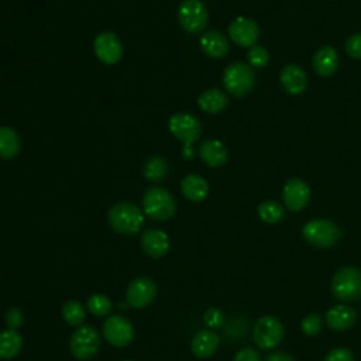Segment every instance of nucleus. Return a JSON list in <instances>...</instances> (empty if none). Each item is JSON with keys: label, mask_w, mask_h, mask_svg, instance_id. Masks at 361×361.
<instances>
[{"label": "nucleus", "mask_w": 361, "mask_h": 361, "mask_svg": "<svg viewBox=\"0 0 361 361\" xmlns=\"http://www.w3.org/2000/svg\"><path fill=\"white\" fill-rule=\"evenodd\" d=\"M326 323L331 330L344 331L354 326L357 314L348 305H334L326 312Z\"/></svg>", "instance_id": "nucleus-17"}, {"label": "nucleus", "mask_w": 361, "mask_h": 361, "mask_svg": "<svg viewBox=\"0 0 361 361\" xmlns=\"http://www.w3.org/2000/svg\"><path fill=\"white\" fill-rule=\"evenodd\" d=\"M142 209L152 220L165 221L175 214L176 204L171 192L159 186H152L142 196Z\"/></svg>", "instance_id": "nucleus-5"}, {"label": "nucleus", "mask_w": 361, "mask_h": 361, "mask_svg": "<svg viewBox=\"0 0 361 361\" xmlns=\"http://www.w3.org/2000/svg\"><path fill=\"white\" fill-rule=\"evenodd\" d=\"M247 59H248V65L250 66H252V68H264L269 62V54H268L267 48H264L261 45H254V47H251L248 49Z\"/></svg>", "instance_id": "nucleus-30"}, {"label": "nucleus", "mask_w": 361, "mask_h": 361, "mask_svg": "<svg viewBox=\"0 0 361 361\" xmlns=\"http://www.w3.org/2000/svg\"><path fill=\"white\" fill-rule=\"evenodd\" d=\"M61 314L69 326H80L86 317V310L80 302L68 300L62 305Z\"/></svg>", "instance_id": "nucleus-27"}, {"label": "nucleus", "mask_w": 361, "mask_h": 361, "mask_svg": "<svg viewBox=\"0 0 361 361\" xmlns=\"http://www.w3.org/2000/svg\"><path fill=\"white\" fill-rule=\"evenodd\" d=\"M228 35L234 44L251 48L259 38V27L254 20L240 16L228 25Z\"/></svg>", "instance_id": "nucleus-13"}, {"label": "nucleus", "mask_w": 361, "mask_h": 361, "mask_svg": "<svg viewBox=\"0 0 361 361\" xmlns=\"http://www.w3.org/2000/svg\"><path fill=\"white\" fill-rule=\"evenodd\" d=\"M340 56L338 52L333 47H322L319 48L312 59L313 69L320 76H330L338 69Z\"/></svg>", "instance_id": "nucleus-19"}, {"label": "nucleus", "mask_w": 361, "mask_h": 361, "mask_svg": "<svg viewBox=\"0 0 361 361\" xmlns=\"http://www.w3.org/2000/svg\"><path fill=\"white\" fill-rule=\"evenodd\" d=\"M21 140L17 131L11 127H0V158L10 159L18 155Z\"/></svg>", "instance_id": "nucleus-25"}, {"label": "nucleus", "mask_w": 361, "mask_h": 361, "mask_svg": "<svg viewBox=\"0 0 361 361\" xmlns=\"http://www.w3.org/2000/svg\"><path fill=\"white\" fill-rule=\"evenodd\" d=\"M100 347V336L93 326H79L69 340V350L78 360L92 358Z\"/></svg>", "instance_id": "nucleus-8"}, {"label": "nucleus", "mask_w": 361, "mask_h": 361, "mask_svg": "<svg viewBox=\"0 0 361 361\" xmlns=\"http://www.w3.org/2000/svg\"><path fill=\"white\" fill-rule=\"evenodd\" d=\"M279 80L283 89L293 96L303 93L307 86V76L305 71L296 63L285 65L279 72Z\"/></svg>", "instance_id": "nucleus-16"}, {"label": "nucleus", "mask_w": 361, "mask_h": 361, "mask_svg": "<svg viewBox=\"0 0 361 361\" xmlns=\"http://www.w3.org/2000/svg\"><path fill=\"white\" fill-rule=\"evenodd\" d=\"M197 104L203 111L209 114H217L227 107L228 97L220 89H209L199 96Z\"/></svg>", "instance_id": "nucleus-23"}, {"label": "nucleus", "mask_w": 361, "mask_h": 361, "mask_svg": "<svg viewBox=\"0 0 361 361\" xmlns=\"http://www.w3.org/2000/svg\"><path fill=\"white\" fill-rule=\"evenodd\" d=\"M233 361H261V358H259V354L255 350H252L250 347H245V348H241L234 355Z\"/></svg>", "instance_id": "nucleus-36"}, {"label": "nucleus", "mask_w": 361, "mask_h": 361, "mask_svg": "<svg viewBox=\"0 0 361 361\" xmlns=\"http://www.w3.org/2000/svg\"><path fill=\"white\" fill-rule=\"evenodd\" d=\"M282 200L288 210L299 212L305 209L310 200V189L307 183L299 178L289 179L282 189Z\"/></svg>", "instance_id": "nucleus-14"}, {"label": "nucleus", "mask_w": 361, "mask_h": 361, "mask_svg": "<svg viewBox=\"0 0 361 361\" xmlns=\"http://www.w3.org/2000/svg\"><path fill=\"white\" fill-rule=\"evenodd\" d=\"M265 361H295L293 357H290L289 354L285 353H272L271 355L267 357Z\"/></svg>", "instance_id": "nucleus-38"}, {"label": "nucleus", "mask_w": 361, "mask_h": 361, "mask_svg": "<svg viewBox=\"0 0 361 361\" xmlns=\"http://www.w3.org/2000/svg\"><path fill=\"white\" fill-rule=\"evenodd\" d=\"M324 361H354L353 353L345 347H337L327 353Z\"/></svg>", "instance_id": "nucleus-35"}, {"label": "nucleus", "mask_w": 361, "mask_h": 361, "mask_svg": "<svg viewBox=\"0 0 361 361\" xmlns=\"http://www.w3.org/2000/svg\"><path fill=\"white\" fill-rule=\"evenodd\" d=\"M199 155L206 165L217 168L226 164L228 154L226 147L219 140H206L199 145Z\"/></svg>", "instance_id": "nucleus-21"}, {"label": "nucleus", "mask_w": 361, "mask_h": 361, "mask_svg": "<svg viewBox=\"0 0 361 361\" xmlns=\"http://www.w3.org/2000/svg\"><path fill=\"white\" fill-rule=\"evenodd\" d=\"M126 296L128 306L134 309H142L155 299L157 285L148 276H138L130 282Z\"/></svg>", "instance_id": "nucleus-11"}, {"label": "nucleus", "mask_w": 361, "mask_h": 361, "mask_svg": "<svg viewBox=\"0 0 361 361\" xmlns=\"http://www.w3.org/2000/svg\"><path fill=\"white\" fill-rule=\"evenodd\" d=\"M168 171H169V165L166 159H164L162 157H151L149 159L145 161L142 168L144 178L149 182H159L165 179L168 175Z\"/></svg>", "instance_id": "nucleus-26"}, {"label": "nucleus", "mask_w": 361, "mask_h": 361, "mask_svg": "<svg viewBox=\"0 0 361 361\" xmlns=\"http://www.w3.org/2000/svg\"><path fill=\"white\" fill-rule=\"evenodd\" d=\"M345 52L354 59H361V32H355L347 38L344 44Z\"/></svg>", "instance_id": "nucleus-33"}, {"label": "nucleus", "mask_w": 361, "mask_h": 361, "mask_svg": "<svg viewBox=\"0 0 361 361\" xmlns=\"http://www.w3.org/2000/svg\"><path fill=\"white\" fill-rule=\"evenodd\" d=\"M141 247L151 258H162L168 254L171 243L165 231L159 228H148L141 235Z\"/></svg>", "instance_id": "nucleus-15"}, {"label": "nucleus", "mask_w": 361, "mask_h": 361, "mask_svg": "<svg viewBox=\"0 0 361 361\" xmlns=\"http://www.w3.org/2000/svg\"><path fill=\"white\" fill-rule=\"evenodd\" d=\"M331 293L341 302H355L361 299V269L357 267H343L333 275Z\"/></svg>", "instance_id": "nucleus-4"}, {"label": "nucleus", "mask_w": 361, "mask_h": 361, "mask_svg": "<svg viewBox=\"0 0 361 361\" xmlns=\"http://www.w3.org/2000/svg\"><path fill=\"white\" fill-rule=\"evenodd\" d=\"M203 322L210 329H220L224 324V313L217 307H210L204 312Z\"/></svg>", "instance_id": "nucleus-32"}, {"label": "nucleus", "mask_w": 361, "mask_h": 361, "mask_svg": "<svg viewBox=\"0 0 361 361\" xmlns=\"http://www.w3.org/2000/svg\"><path fill=\"white\" fill-rule=\"evenodd\" d=\"M124 361H131V360H124Z\"/></svg>", "instance_id": "nucleus-39"}, {"label": "nucleus", "mask_w": 361, "mask_h": 361, "mask_svg": "<svg viewBox=\"0 0 361 361\" xmlns=\"http://www.w3.org/2000/svg\"><path fill=\"white\" fill-rule=\"evenodd\" d=\"M199 44L202 51L207 56L214 59L224 58L228 54V48H230L227 38L220 31H216V30L204 31L199 39Z\"/></svg>", "instance_id": "nucleus-18"}, {"label": "nucleus", "mask_w": 361, "mask_h": 361, "mask_svg": "<svg viewBox=\"0 0 361 361\" xmlns=\"http://www.w3.org/2000/svg\"><path fill=\"white\" fill-rule=\"evenodd\" d=\"M220 344V337L213 330H200L197 331L190 343L192 353L199 358L212 357Z\"/></svg>", "instance_id": "nucleus-20"}, {"label": "nucleus", "mask_w": 361, "mask_h": 361, "mask_svg": "<svg viewBox=\"0 0 361 361\" xmlns=\"http://www.w3.org/2000/svg\"><path fill=\"white\" fill-rule=\"evenodd\" d=\"M323 327V319L319 313H310L302 319L300 329L306 336H316Z\"/></svg>", "instance_id": "nucleus-31"}, {"label": "nucleus", "mask_w": 361, "mask_h": 361, "mask_svg": "<svg viewBox=\"0 0 361 361\" xmlns=\"http://www.w3.org/2000/svg\"><path fill=\"white\" fill-rule=\"evenodd\" d=\"M196 157V149L193 144H183L182 147V158L186 161H192Z\"/></svg>", "instance_id": "nucleus-37"}, {"label": "nucleus", "mask_w": 361, "mask_h": 361, "mask_svg": "<svg viewBox=\"0 0 361 361\" xmlns=\"http://www.w3.org/2000/svg\"><path fill=\"white\" fill-rule=\"evenodd\" d=\"M103 336L114 347H126L134 338V329L130 320L114 314L103 323Z\"/></svg>", "instance_id": "nucleus-10"}, {"label": "nucleus", "mask_w": 361, "mask_h": 361, "mask_svg": "<svg viewBox=\"0 0 361 361\" xmlns=\"http://www.w3.org/2000/svg\"><path fill=\"white\" fill-rule=\"evenodd\" d=\"M258 216L262 221L268 224H275L285 217V210L282 204H279L275 200H264L258 206Z\"/></svg>", "instance_id": "nucleus-28"}, {"label": "nucleus", "mask_w": 361, "mask_h": 361, "mask_svg": "<svg viewBox=\"0 0 361 361\" xmlns=\"http://www.w3.org/2000/svg\"><path fill=\"white\" fill-rule=\"evenodd\" d=\"M107 220L114 231L120 234H135L144 224V214L134 203L120 202L111 206Z\"/></svg>", "instance_id": "nucleus-1"}, {"label": "nucleus", "mask_w": 361, "mask_h": 361, "mask_svg": "<svg viewBox=\"0 0 361 361\" xmlns=\"http://www.w3.org/2000/svg\"><path fill=\"white\" fill-rule=\"evenodd\" d=\"M302 235L316 248H330L343 237V231L331 220L313 219L303 226Z\"/></svg>", "instance_id": "nucleus-3"}, {"label": "nucleus", "mask_w": 361, "mask_h": 361, "mask_svg": "<svg viewBox=\"0 0 361 361\" xmlns=\"http://www.w3.org/2000/svg\"><path fill=\"white\" fill-rule=\"evenodd\" d=\"M168 128L171 134L183 144L196 142L202 134L200 121L189 113H176L171 116L168 121Z\"/></svg>", "instance_id": "nucleus-9"}, {"label": "nucleus", "mask_w": 361, "mask_h": 361, "mask_svg": "<svg viewBox=\"0 0 361 361\" xmlns=\"http://www.w3.org/2000/svg\"><path fill=\"white\" fill-rule=\"evenodd\" d=\"M180 27L189 34L203 31L209 21V11L200 0H183L178 8Z\"/></svg>", "instance_id": "nucleus-7"}, {"label": "nucleus", "mask_w": 361, "mask_h": 361, "mask_svg": "<svg viewBox=\"0 0 361 361\" xmlns=\"http://www.w3.org/2000/svg\"><path fill=\"white\" fill-rule=\"evenodd\" d=\"M4 322H6L8 329L17 330L24 323V314H23V312L18 307H10L4 313Z\"/></svg>", "instance_id": "nucleus-34"}, {"label": "nucleus", "mask_w": 361, "mask_h": 361, "mask_svg": "<svg viewBox=\"0 0 361 361\" xmlns=\"http://www.w3.org/2000/svg\"><path fill=\"white\" fill-rule=\"evenodd\" d=\"M94 55L104 65H114L123 56V44L113 32H102L93 42Z\"/></svg>", "instance_id": "nucleus-12"}, {"label": "nucleus", "mask_w": 361, "mask_h": 361, "mask_svg": "<svg viewBox=\"0 0 361 361\" xmlns=\"http://www.w3.org/2000/svg\"><path fill=\"white\" fill-rule=\"evenodd\" d=\"M23 347V337L17 330H3L0 331V358L10 360L14 358Z\"/></svg>", "instance_id": "nucleus-24"}, {"label": "nucleus", "mask_w": 361, "mask_h": 361, "mask_svg": "<svg viewBox=\"0 0 361 361\" xmlns=\"http://www.w3.org/2000/svg\"><path fill=\"white\" fill-rule=\"evenodd\" d=\"M285 334L282 322L271 314L259 317L252 329V338L258 348L268 351L274 350L282 341Z\"/></svg>", "instance_id": "nucleus-6"}, {"label": "nucleus", "mask_w": 361, "mask_h": 361, "mask_svg": "<svg viewBox=\"0 0 361 361\" xmlns=\"http://www.w3.org/2000/svg\"><path fill=\"white\" fill-rule=\"evenodd\" d=\"M257 75L245 62H233L223 72V85L226 90L234 97L247 96L255 86Z\"/></svg>", "instance_id": "nucleus-2"}, {"label": "nucleus", "mask_w": 361, "mask_h": 361, "mask_svg": "<svg viewBox=\"0 0 361 361\" xmlns=\"http://www.w3.org/2000/svg\"><path fill=\"white\" fill-rule=\"evenodd\" d=\"M180 190H182V195L188 200L199 203V202H203L207 197L209 185H207L204 178H202L196 173H190V175H186L182 179Z\"/></svg>", "instance_id": "nucleus-22"}, {"label": "nucleus", "mask_w": 361, "mask_h": 361, "mask_svg": "<svg viewBox=\"0 0 361 361\" xmlns=\"http://www.w3.org/2000/svg\"><path fill=\"white\" fill-rule=\"evenodd\" d=\"M113 309L110 299L102 293H94L87 299V310L93 316H107Z\"/></svg>", "instance_id": "nucleus-29"}]
</instances>
